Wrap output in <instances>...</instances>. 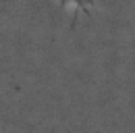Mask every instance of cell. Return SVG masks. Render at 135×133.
<instances>
[{
  "mask_svg": "<svg viewBox=\"0 0 135 133\" xmlns=\"http://www.w3.org/2000/svg\"><path fill=\"white\" fill-rule=\"evenodd\" d=\"M54 2L75 15H89L96 6V0H54Z\"/></svg>",
  "mask_w": 135,
  "mask_h": 133,
  "instance_id": "obj_1",
  "label": "cell"
}]
</instances>
